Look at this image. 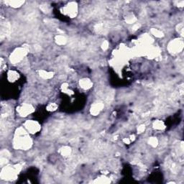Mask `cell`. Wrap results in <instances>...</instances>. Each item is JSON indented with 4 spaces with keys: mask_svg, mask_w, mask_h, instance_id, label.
Returning <instances> with one entry per match:
<instances>
[{
    "mask_svg": "<svg viewBox=\"0 0 184 184\" xmlns=\"http://www.w3.org/2000/svg\"><path fill=\"white\" fill-rule=\"evenodd\" d=\"M135 20H136V19H135V16H134L132 14H130V15L127 16V17L126 18V22L128 23H130V24L134 23L135 22Z\"/></svg>",
    "mask_w": 184,
    "mask_h": 184,
    "instance_id": "obj_20",
    "label": "cell"
},
{
    "mask_svg": "<svg viewBox=\"0 0 184 184\" xmlns=\"http://www.w3.org/2000/svg\"><path fill=\"white\" fill-rule=\"evenodd\" d=\"M24 1H8V2H5V4L14 8L20 7L21 6H23V5H24Z\"/></svg>",
    "mask_w": 184,
    "mask_h": 184,
    "instance_id": "obj_12",
    "label": "cell"
},
{
    "mask_svg": "<svg viewBox=\"0 0 184 184\" xmlns=\"http://www.w3.org/2000/svg\"><path fill=\"white\" fill-rule=\"evenodd\" d=\"M55 40H56V43L59 45H65V44L66 43V42H67V40H66V37H64V36L63 35H56V39Z\"/></svg>",
    "mask_w": 184,
    "mask_h": 184,
    "instance_id": "obj_15",
    "label": "cell"
},
{
    "mask_svg": "<svg viewBox=\"0 0 184 184\" xmlns=\"http://www.w3.org/2000/svg\"><path fill=\"white\" fill-rule=\"evenodd\" d=\"M149 144L150 145H151L153 147H155L158 145V140L156 138H150L148 140Z\"/></svg>",
    "mask_w": 184,
    "mask_h": 184,
    "instance_id": "obj_19",
    "label": "cell"
},
{
    "mask_svg": "<svg viewBox=\"0 0 184 184\" xmlns=\"http://www.w3.org/2000/svg\"><path fill=\"white\" fill-rule=\"evenodd\" d=\"M58 109V104L56 103H50L47 106V110L49 112H54L56 111Z\"/></svg>",
    "mask_w": 184,
    "mask_h": 184,
    "instance_id": "obj_18",
    "label": "cell"
},
{
    "mask_svg": "<svg viewBox=\"0 0 184 184\" xmlns=\"http://www.w3.org/2000/svg\"><path fill=\"white\" fill-rule=\"evenodd\" d=\"M104 105L103 103L101 102H97V103H94L91 107V114L94 116H96L102 111V109H104Z\"/></svg>",
    "mask_w": 184,
    "mask_h": 184,
    "instance_id": "obj_8",
    "label": "cell"
},
{
    "mask_svg": "<svg viewBox=\"0 0 184 184\" xmlns=\"http://www.w3.org/2000/svg\"><path fill=\"white\" fill-rule=\"evenodd\" d=\"M183 48V42L181 39H175L168 45V50L171 53L177 54L181 52Z\"/></svg>",
    "mask_w": 184,
    "mask_h": 184,
    "instance_id": "obj_4",
    "label": "cell"
},
{
    "mask_svg": "<svg viewBox=\"0 0 184 184\" xmlns=\"http://www.w3.org/2000/svg\"><path fill=\"white\" fill-rule=\"evenodd\" d=\"M79 85L83 89L88 90L92 87V86H93V83H92V81H91V80L88 79V78H84L80 80Z\"/></svg>",
    "mask_w": 184,
    "mask_h": 184,
    "instance_id": "obj_9",
    "label": "cell"
},
{
    "mask_svg": "<svg viewBox=\"0 0 184 184\" xmlns=\"http://www.w3.org/2000/svg\"><path fill=\"white\" fill-rule=\"evenodd\" d=\"M35 111V108L29 104H23L17 108V112L21 117H25Z\"/></svg>",
    "mask_w": 184,
    "mask_h": 184,
    "instance_id": "obj_6",
    "label": "cell"
},
{
    "mask_svg": "<svg viewBox=\"0 0 184 184\" xmlns=\"http://www.w3.org/2000/svg\"><path fill=\"white\" fill-rule=\"evenodd\" d=\"M150 32H151V34L153 35H154L155 37H156V38H162V37L164 36V34H163V32L161 30H158V29L152 28Z\"/></svg>",
    "mask_w": 184,
    "mask_h": 184,
    "instance_id": "obj_17",
    "label": "cell"
},
{
    "mask_svg": "<svg viewBox=\"0 0 184 184\" xmlns=\"http://www.w3.org/2000/svg\"><path fill=\"white\" fill-rule=\"evenodd\" d=\"M153 127L157 130H163L165 128V125L164 122L161 120H156L153 123Z\"/></svg>",
    "mask_w": 184,
    "mask_h": 184,
    "instance_id": "obj_13",
    "label": "cell"
},
{
    "mask_svg": "<svg viewBox=\"0 0 184 184\" xmlns=\"http://www.w3.org/2000/svg\"><path fill=\"white\" fill-rule=\"evenodd\" d=\"M27 52H28V49L25 47L16 48L9 56L10 62L13 64L20 63L24 58L25 56L27 55Z\"/></svg>",
    "mask_w": 184,
    "mask_h": 184,
    "instance_id": "obj_3",
    "label": "cell"
},
{
    "mask_svg": "<svg viewBox=\"0 0 184 184\" xmlns=\"http://www.w3.org/2000/svg\"><path fill=\"white\" fill-rule=\"evenodd\" d=\"M63 13L70 18L75 17L78 12V5L76 2H70L63 7Z\"/></svg>",
    "mask_w": 184,
    "mask_h": 184,
    "instance_id": "obj_7",
    "label": "cell"
},
{
    "mask_svg": "<svg viewBox=\"0 0 184 184\" xmlns=\"http://www.w3.org/2000/svg\"><path fill=\"white\" fill-rule=\"evenodd\" d=\"M26 130L31 134H35L41 130V126L37 121L34 120H27L23 124Z\"/></svg>",
    "mask_w": 184,
    "mask_h": 184,
    "instance_id": "obj_5",
    "label": "cell"
},
{
    "mask_svg": "<svg viewBox=\"0 0 184 184\" xmlns=\"http://www.w3.org/2000/svg\"><path fill=\"white\" fill-rule=\"evenodd\" d=\"M60 153L63 157H68V156L70 155V153H71V149H70V147H69L65 146L60 149Z\"/></svg>",
    "mask_w": 184,
    "mask_h": 184,
    "instance_id": "obj_16",
    "label": "cell"
},
{
    "mask_svg": "<svg viewBox=\"0 0 184 184\" xmlns=\"http://www.w3.org/2000/svg\"><path fill=\"white\" fill-rule=\"evenodd\" d=\"M145 130V126L144 125V124H141V125H139V127H138V132L139 134L142 133V132H144Z\"/></svg>",
    "mask_w": 184,
    "mask_h": 184,
    "instance_id": "obj_22",
    "label": "cell"
},
{
    "mask_svg": "<svg viewBox=\"0 0 184 184\" xmlns=\"http://www.w3.org/2000/svg\"><path fill=\"white\" fill-rule=\"evenodd\" d=\"M177 30H178V33L181 35H183V25L181 23V24H178V26H177Z\"/></svg>",
    "mask_w": 184,
    "mask_h": 184,
    "instance_id": "obj_21",
    "label": "cell"
},
{
    "mask_svg": "<svg viewBox=\"0 0 184 184\" xmlns=\"http://www.w3.org/2000/svg\"><path fill=\"white\" fill-rule=\"evenodd\" d=\"M40 76L42 77L43 79H50L53 76L54 73L52 72L49 71H45V70H40Z\"/></svg>",
    "mask_w": 184,
    "mask_h": 184,
    "instance_id": "obj_14",
    "label": "cell"
},
{
    "mask_svg": "<svg viewBox=\"0 0 184 184\" xmlns=\"http://www.w3.org/2000/svg\"><path fill=\"white\" fill-rule=\"evenodd\" d=\"M28 133L29 132L24 127H18L17 129L13 141L15 148L27 150L31 147L33 141L29 136Z\"/></svg>",
    "mask_w": 184,
    "mask_h": 184,
    "instance_id": "obj_1",
    "label": "cell"
},
{
    "mask_svg": "<svg viewBox=\"0 0 184 184\" xmlns=\"http://www.w3.org/2000/svg\"><path fill=\"white\" fill-rule=\"evenodd\" d=\"M7 78L9 81L14 82V81H17L18 79L19 74L16 71H15V70H9L7 73Z\"/></svg>",
    "mask_w": 184,
    "mask_h": 184,
    "instance_id": "obj_11",
    "label": "cell"
},
{
    "mask_svg": "<svg viewBox=\"0 0 184 184\" xmlns=\"http://www.w3.org/2000/svg\"><path fill=\"white\" fill-rule=\"evenodd\" d=\"M20 169H21V165L20 164L5 166L2 168L1 177L2 179L12 181V180L15 179L18 172H20Z\"/></svg>",
    "mask_w": 184,
    "mask_h": 184,
    "instance_id": "obj_2",
    "label": "cell"
},
{
    "mask_svg": "<svg viewBox=\"0 0 184 184\" xmlns=\"http://www.w3.org/2000/svg\"><path fill=\"white\" fill-rule=\"evenodd\" d=\"M10 157V153L7 150H2L1 152V165H3L4 164H6L7 162L9 160Z\"/></svg>",
    "mask_w": 184,
    "mask_h": 184,
    "instance_id": "obj_10",
    "label": "cell"
},
{
    "mask_svg": "<svg viewBox=\"0 0 184 184\" xmlns=\"http://www.w3.org/2000/svg\"><path fill=\"white\" fill-rule=\"evenodd\" d=\"M102 48L104 50H106V49H108V48H109V43H108L107 41H104V42L102 43Z\"/></svg>",
    "mask_w": 184,
    "mask_h": 184,
    "instance_id": "obj_23",
    "label": "cell"
}]
</instances>
